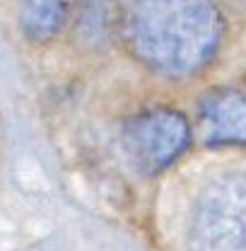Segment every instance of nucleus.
Wrapping results in <instances>:
<instances>
[{
  "mask_svg": "<svg viewBox=\"0 0 246 251\" xmlns=\"http://www.w3.org/2000/svg\"><path fill=\"white\" fill-rule=\"evenodd\" d=\"M222 20L210 0H133L125 12L130 51L164 75H191L215 56Z\"/></svg>",
  "mask_w": 246,
  "mask_h": 251,
  "instance_id": "f257e3e1",
  "label": "nucleus"
},
{
  "mask_svg": "<svg viewBox=\"0 0 246 251\" xmlns=\"http://www.w3.org/2000/svg\"><path fill=\"white\" fill-rule=\"evenodd\" d=\"M188 251H246V172L200 191L188 220Z\"/></svg>",
  "mask_w": 246,
  "mask_h": 251,
  "instance_id": "f03ea898",
  "label": "nucleus"
},
{
  "mask_svg": "<svg viewBox=\"0 0 246 251\" xmlns=\"http://www.w3.org/2000/svg\"><path fill=\"white\" fill-rule=\"evenodd\" d=\"M191 128L184 114L174 109H150L125 121L121 130V150L133 169L157 174L186 150Z\"/></svg>",
  "mask_w": 246,
  "mask_h": 251,
  "instance_id": "7ed1b4c3",
  "label": "nucleus"
},
{
  "mask_svg": "<svg viewBox=\"0 0 246 251\" xmlns=\"http://www.w3.org/2000/svg\"><path fill=\"white\" fill-rule=\"evenodd\" d=\"M198 116L208 145H246V94L220 87L200 99Z\"/></svg>",
  "mask_w": 246,
  "mask_h": 251,
  "instance_id": "20e7f679",
  "label": "nucleus"
},
{
  "mask_svg": "<svg viewBox=\"0 0 246 251\" xmlns=\"http://www.w3.org/2000/svg\"><path fill=\"white\" fill-rule=\"evenodd\" d=\"M77 0H20V25L34 41H46L63 29Z\"/></svg>",
  "mask_w": 246,
  "mask_h": 251,
  "instance_id": "39448f33",
  "label": "nucleus"
}]
</instances>
